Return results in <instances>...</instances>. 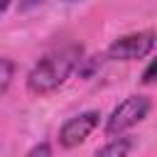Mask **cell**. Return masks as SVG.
I'll list each match as a JSON object with an SVG mask.
<instances>
[{
    "label": "cell",
    "mask_w": 157,
    "mask_h": 157,
    "mask_svg": "<svg viewBox=\"0 0 157 157\" xmlns=\"http://www.w3.org/2000/svg\"><path fill=\"white\" fill-rule=\"evenodd\" d=\"M27 155H29V157H34V155H52V147H49L47 142H42V145H34Z\"/></svg>",
    "instance_id": "ba28073f"
},
{
    "label": "cell",
    "mask_w": 157,
    "mask_h": 157,
    "mask_svg": "<svg viewBox=\"0 0 157 157\" xmlns=\"http://www.w3.org/2000/svg\"><path fill=\"white\" fill-rule=\"evenodd\" d=\"M140 81H142V83H147V86H150V83H157V54H155V56L150 59V64L145 66V71H142Z\"/></svg>",
    "instance_id": "52a82bcc"
},
{
    "label": "cell",
    "mask_w": 157,
    "mask_h": 157,
    "mask_svg": "<svg viewBox=\"0 0 157 157\" xmlns=\"http://www.w3.org/2000/svg\"><path fill=\"white\" fill-rule=\"evenodd\" d=\"M155 42H157V32L155 29H140V32L123 34L108 47V59H115V61L145 59L155 49Z\"/></svg>",
    "instance_id": "3957f363"
},
{
    "label": "cell",
    "mask_w": 157,
    "mask_h": 157,
    "mask_svg": "<svg viewBox=\"0 0 157 157\" xmlns=\"http://www.w3.org/2000/svg\"><path fill=\"white\" fill-rule=\"evenodd\" d=\"M7 7H10V0H0V15H2Z\"/></svg>",
    "instance_id": "9c48e42d"
},
{
    "label": "cell",
    "mask_w": 157,
    "mask_h": 157,
    "mask_svg": "<svg viewBox=\"0 0 157 157\" xmlns=\"http://www.w3.org/2000/svg\"><path fill=\"white\" fill-rule=\"evenodd\" d=\"M81 54H83V49L78 44H69V47H61V49L42 56L27 74V88L37 96L56 91L71 76V71L78 66Z\"/></svg>",
    "instance_id": "6da1fadb"
},
{
    "label": "cell",
    "mask_w": 157,
    "mask_h": 157,
    "mask_svg": "<svg viewBox=\"0 0 157 157\" xmlns=\"http://www.w3.org/2000/svg\"><path fill=\"white\" fill-rule=\"evenodd\" d=\"M98 120H101V113H98V110H86V113H78V115L69 118V120L61 125V130H59V142H61L66 150L81 145V142L98 128Z\"/></svg>",
    "instance_id": "277c9868"
},
{
    "label": "cell",
    "mask_w": 157,
    "mask_h": 157,
    "mask_svg": "<svg viewBox=\"0 0 157 157\" xmlns=\"http://www.w3.org/2000/svg\"><path fill=\"white\" fill-rule=\"evenodd\" d=\"M147 113H150V101L145 96H128L108 115V120H105V135L115 137V135L130 130L132 125H137L140 120H145Z\"/></svg>",
    "instance_id": "7a4b0ae2"
},
{
    "label": "cell",
    "mask_w": 157,
    "mask_h": 157,
    "mask_svg": "<svg viewBox=\"0 0 157 157\" xmlns=\"http://www.w3.org/2000/svg\"><path fill=\"white\" fill-rule=\"evenodd\" d=\"M12 76H15V61H10V59H2V56H0V96L10 88Z\"/></svg>",
    "instance_id": "8992f818"
},
{
    "label": "cell",
    "mask_w": 157,
    "mask_h": 157,
    "mask_svg": "<svg viewBox=\"0 0 157 157\" xmlns=\"http://www.w3.org/2000/svg\"><path fill=\"white\" fill-rule=\"evenodd\" d=\"M132 147H135V142L130 140V137H113L108 145H103V147H98V155H110V157H123V155H128V152H132Z\"/></svg>",
    "instance_id": "5b68a950"
},
{
    "label": "cell",
    "mask_w": 157,
    "mask_h": 157,
    "mask_svg": "<svg viewBox=\"0 0 157 157\" xmlns=\"http://www.w3.org/2000/svg\"><path fill=\"white\" fill-rule=\"evenodd\" d=\"M66 2H76V0H66Z\"/></svg>",
    "instance_id": "30bf717a"
}]
</instances>
